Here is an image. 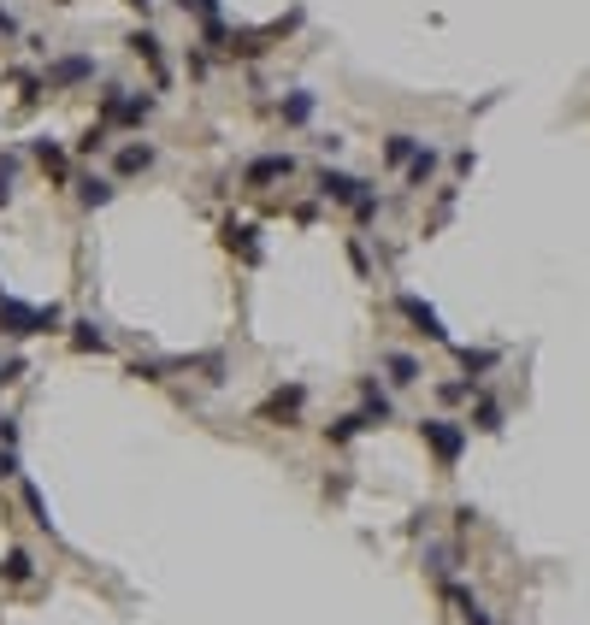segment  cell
I'll return each mask as SVG.
<instances>
[{"instance_id":"27","label":"cell","mask_w":590,"mask_h":625,"mask_svg":"<svg viewBox=\"0 0 590 625\" xmlns=\"http://www.w3.org/2000/svg\"><path fill=\"white\" fill-rule=\"evenodd\" d=\"M461 366L479 378V372H491V366H496V354H472V348H461Z\"/></svg>"},{"instance_id":"11","label":"cell","mask_w":590,"mask_h":625,"mask_svg":"<svg viewBox=\"0 0 590 625\" xmlns=\"http://www.w3.org/2000/svg\"><path fill=\"white\" fill-rule=\"evenodd\" d=\"M224 248H231V254H243L248 266H260V242H254V224H224Z\"/></svg>"},{"instance_id":"22","label":"cell","mask_w":590,"mask_h":625,"mask_svg":"<svg viewBox=\"0 0 590 625\" xmlns=\"http://www.w3.org/2000/svg\"><path fill=\"white\" fill-rule=\"evenodd\" d=\"M278 112H284V124H307L313 118V95H290Z\"/></svg>"},{"instance_id":"14","label":"cell","mask_w":590,"mask_h":625,"mask_svg":"<svg viewBox=\"0 0 590 625\" xmlns=\"http://www.w3.org/2000/svg\"><path fill=\"white\" fill-rule=\"evenodd\" d=\"M419 136H408V130H396V136H384V166H408L413 154H419Z\"/></svg>"},{"instance_id":"2","label":"cell","mask_w":590,"mask_h":625,"mask_svg":"<svg viewBox=\"0 0 590 625\" xmlns=\"http://www.w3.org/2000/svg\"><path fill=\"white\" fill-rule=\"evenodd\" d=\"M154 118V95H142V89H107L100 95V124H124V130H136V124H148Z\"/></svg>"},{"instance_id":"4","label":"cell","mask_w":590,"mask_h":625,"mask_svg":"<svg viewBox=\"0 0 590 625\" xmlns=\"http://www.w3.org/2000/svg\"><path fill=\"white\" fill-rule=\"evenodd\" d=\"M290 171H295V154H260V159L243 166V183L248 190H272V183H284Z\"/></svg>"},{"instance_id":"29","label":"cell","mask_w":590,"mask_h":625,"mask_svg":"<svg viewBox=\"0 0 590 625\" xmlns=\"http://www.w3.org/2000/svg\"><path fill=\"white\" fill-rule=\"evenodd\" d=\"M130 378H148V384H160V378H166V366H160V360H136V366H130Z\"/></svg>"},{"instance_id":"12","label":"cell","mask_w":590,"mask_h":625,"mask_svg":"<svg viewBox=\"0 0 590 625\" xmlns=\"http://www.w3.org/2000/svg\"><path fill=\"white\" fill-rule=\"evenodd\" d=\"M30 159L47 171V178H66V148L47 142V136H36V142H30Z\"/></svg>"},{"instance_id":"26","label":"cell","mask_w":590,"mask_h":625,"mask_svg":"<svg viewBox=\"0 0 590 625\" xmlns=\"http://www.w3.org/2000/svg\"><path fill=\"white\" fill-rule=\"evenodd\" d=\"M455 602H461V620H467V625H491V620H484V608L472 602L467 590H455Z\"/></svg>"},{"instance_id":"18","label":"cell","mask_w":590,"mask_h":625,"mask_svg":"<svg viewBox=\"0 0 590 625\" xmlns=\"http://www.w3.org/2000/svg\"><path fill=\"white\" fill-rule=\"evenodd\" d=\"M30 572H36V560L24 555V548H6V560H0V579H6V584H24Z\"/></svg>"},{"instance_id":"13","label":"cell","mask_w":590,"mask_h":625,"mask_svg":"<svg viewBox=\"0 0 590 625\" xmlns=\"http://www.w3.org/2000/svg\"><path fill=\"white\" fill-rule=\"evenodd\" d=\"M384 372H390V384H396V390H413V384L425 378L413 354H384Z\"/></svg>"},{"instance_id":"9","label":"cell","mask_w":590,"mask_h":625,"mask_svg":"<svg viewBox=\"0 0 590 625\" xmlns=\"http://www.w3.org/2000/svg\"><path fill=\"white\" fill-rule=\"evenodd\" d=\"M130 54L154 71V83H166V42H160L154 30H136V36H130Z\"/></svg>"},{"instance_id":"20","label":"cell","mask_w":590,"mask_h":625,"mask_svg":"<svg viewBox=\"0 0 590 625\" xmlns=\"http://www.w3.org/2000/svg\"><path fill=\"white\" fill-rule=\"evenodd\" d=\"M360 431H367V414H343V419L325 425V436H331V443H355Z\"/></svg>"},{"instance_id":"3","label":"cell","mask_w":590,"mask_h":625,"mask_svg":"<svg viewBox=\"0 0 590 625\" xmlns=\"http://www.w3.org/2000/svg\"><path fill=\"white\" fill-rule=\"evenodd\" d=\"M419 436H425V448H431L443 466H455V460L467 455V431H461L455 419H419Z\"/></svg>"},{"instance_id":"1","label":"cell","mask_w":590,"mask_h":625,"mask_svg":"<svg viewBox=\"0 0 590 625\" xmlns=\"http://www.w3.org/2000/svg\"><path fill=\"white\" fill-rule=\"evenodd\" d=\"M59 324H66L59 307H24V302H12V295H0V331L6 336H47V331H59Z\"/></svg>"},{"instance_id":"16","label":"cell","mask_w":590,"mask_h":625,"mask_svg":"<svg viewBox=\"0 0 590 625\" xmlns=\"http://www.w3.org/2000/svg\"><path fill=\"white\" fill-rule=\"evenodd\" d=\"M148 166H154V148H148V142L119 148V178H136V171H148Z\"/></svg>"},{"instance_id":"33","label":"cell","mask_w":590,"mask_h":625,"mask_svg":"<svg viewBox=\"0 0 590 625\" xmlns=\"http://www.w3.org/2000/svg\"><path fill=\"white\" fill-rule=\"evenodd\" d=\"M130 6H136V12H142V18H148V12H154V6H160V0H130Z\"/></svg>"},{"instance_id":"23","label":"cell","mask_w":590,"mask_h":625,"mask_svg":"<svg viewBox=\"0 0 590 625\" xmlns=\"http://www.w3.org/2000/svg\"><path fill=\"white\" fill-rule=\"evenodd\" d=\"M12 183H18V154H0V207L12 201Z\"/></svg>"},{"instance_id":"5","label":"cell","mask_w":590,"mask_h":625,"mask_svg":"<svg viewBox=\"0 0 590 625\" xmlns=\"http://www.w3.org/2000/svg\"><path fill=\"white\" fill-rule=\"evenodd\" d=\"M89 77H95V59L89 54H66V59L47 66V89H78V83H89Z\"/></svg>"},{"instance_id":"7","label":"cell","mask_w":590,"mask_h":625,"mask_svg":"<svg viewBox=\"0 0 590 625\" xmlns=\"http://www.w3.org/2000/svg\"><path fill=\"white\" fill-rule=\"evenodd\" d=\"M396 307H401V319L419 324V336H431V343H449V331H443V319H437V307H425L419 295H401Z\"/></svg>"},{"instance_id":"28","label":"cell","mask_w":590,"mask_h":625,"mask_svg":"<svg viewBox=\"0 0 590 625\" xmlns=\"http://www.w3.org/2000/svg\"><path fill=\"white\" fill-rule=\"evenodd\" d=\"M100 148H107V124H95V130H83L78 154H100Z\"/></svg>"},{"instance_id":"24","label":"cell","mask_w":590,"mask_h":625,"mask_svg":"<svg viewBox=\"0 0 590 625\" xmlns=\"http://www.w3.org/2000/svg\"><path fill=\"white\" fill-rule=\"evenodd\" d=\"M24 502H30V514H36V525H42V531L54 537V519H47V502H42V490H36V484H24Z\"/></svg>"},{"instance_id":"25","label":"cell","mask_w":590,"mask_h":625,"mask_svg":"<svg viewBox=\"0 0 590 625\" xmlns=\"http://www.w3.org/2000/svg\"><path fill=\"white\" fill-rule=\"evenodd\" d=\"M183 12H190V18H201V24H212L219 18V0H178Z\"/></svg>"},{"instance_id":"30","label":"cell","mask_w":590,"mask_h":625,"mask_svg":"<svg viewBox=\"0 0 590 625\" xmlns=\"http://www.w3.org/2000/svg\"><path fill=\"white\" fill-rule=\"evenodd\" d=\"M18 372H24V360H18V354H0V390H6Z\"/></svg>"},{"instance_id":"32","label":"cell","mask_w":590,"mask_h":625,"mask_svg":"<svg viewBox=\"0 0 590 625\" xmlns=\"http://www.w3.org/2000/svg\"><path fill=\"white\" fill-rule=\"evenodd\" d=\"M6 36H18V18H12V12L0 6V42H6Z\"/></svg>"},{"instance_id":"10","label":"cell","mask_w":590,"mask_h":625,"mask_svg":"<svg viewBox=\"0 0 590 625\" xmlns=\"http://www.w3.org/2000/svg\"><path fill=\"white\" fill-rule=\"evenodd\" d=\"M301 402H307V390H301V384H290V390H272L266 407H260V419H295Z\"/></svg>"},{"instance_id":"19","label":"cell","mask_w":590,"mask_h":625,"mask_svg":"<svg viewBox=\"0 0 590 625\" xmlns=\"http://www.w3.org/2000/svg\"><path fill=\"white\" fill-rule=\"evenodd\" d=\"M71 348H78V354H107V331L83 319V324H78V336H71Z\"/></svg>"},{"instance_id":"31","label":"cell","mask_w":590,"mask_h":625,"mask_svg":"<svg viewBox=\"0 0 590 625\" xmlns=\"http://www.w3.org/2000/svg\"><path fill=\"white\" fill-rule=\"evenodd\" d=\"M0 478H18V448H0Z\"/></svg>"},{"instance_id":"6","label":"cell","mask_w":590,"mask_h":625,"mask_svg":"<svg viewBox=\"0 0 590 625\" xmlns=\"http://www.w3.org/2000/svg\"><path fill=\"white\" fill-rule=\"evenodd\" d=\"M319 195H325L331 207H355L360 195H367V183L348 178V171H331V166H325V171H319Z\"/></svg>"},{"instance_id":"21","label":"cell","mask_w":590,"mask_h":625,"mask_svg":"<svg viewBox=\"0 0 590 625\" xmlns=\"http://www.w3.org/2000/svg\"><path fill=\"white\" fill-rule=\"evenodd\" d=\"M472 425H479V431H502V402L479 395V407H472Z\"/></svg>"},{"instance_id":"15","label":"cell","mask_w":590,"mask_h":625,"mask_svg":"<svg viewBox=\"0 0 590 625\" xmlns=\"http://www.w3.org/2000/svg\"><path fill=\"white\" fill-rule=\"evenodd\" d=\"M401 171H408V190H425V183L437 178V148H419V154H413Z\"/></svg>"},{"instance_id":"8","label":"cell","mask_w":590,"mask_h":625,"mask_svg":"<svg viewBox=\"0 0 590 625\" xmlns=\"http://www.w3.org/2000/svg\"><path fill=\"white\" fill-rule=\"evenodd\" d=\"M360 414H367V425L396 419V402H390V390H378V378H360Z\"/></svg>"},{"instance_id":"17","label":"cell","mask_w":590,"mask_h":625,"mask_svg":"<svg viewBox=\"0 0 590 625\" xmlns=\"http://www.w3.org/2000/svg\"><path fill=\"white\" fill-rule=\"evenodd\" d=\"M78 201L83 207H107L112 201V178H95V171H89V178L78 183Z\"/></svg>"}]
</instances>
